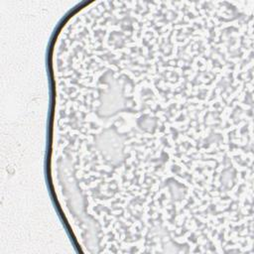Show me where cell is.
Returning a JSON list of instances; mask_svg holds the SVG:
<instances>
[{
	"instance_id": "obj_1",
	"label": "cell",
	"mask_w": 254,
	"mask_h": 254,
	"mask_svg": "<svg viewBox=\"0 0 254 254\" xmlns=\"http://www.w3.org/2000/svg\"><path fill=\"white\" fill-rule=\"evenodd\" d=\"M224 91L158 74L83 93L74 135L81 186L149 207L202 195L230 147Z\"/></svg>"
}]
</instances>
